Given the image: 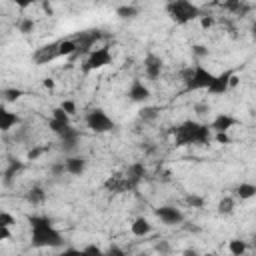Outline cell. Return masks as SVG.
I'll return each mask as SVG.
<instances>
[{
    "label": "cell",
    "mask_w": 256,
    "mask_h": 256,
    "mask_svg": "<svg viewBox=\"0 0 256 256\" xmlns=\"http://www.w3.org/2000/svg\"><path fill=\"white\" fill-rule=\"evenodd\" d=\"M30 244L34 248H60L64 244L62 234L52 226V220L44 214H30Z\"/></svg>",
    "instance_id": "cell-1"
},
{
    "label": "cell",
    "mask_w": 256,
    "mask_h": 256,
    "mask_svg": "<svg viewBox=\"0 0 256 256\" xmlns=\"http://www.w3.org/2000/svg\"><path fill=\"white\" fill-rule=\"evenodd\" d=\"M172 136H174L176 146H192V144L204 146L212 140V130L208 128V124L186 120V122L172 128Z\"/></svg>",
    "instance_id": "cell-2"
},
{
    "label": "cell",
    "mask_w": 256,
    "mask_h": 256,
    "mask_svg": "<svg viewBox=\"0 0 256 256\" xmlns=\"http://www.w3.org/2000/svg\"><path fill=\"white\" fill-rule=\"evenodd\" d=\"M180 80L188 92L206 90L214 80V72H210L202 64H194V66H186L180 70Z\"/></svg>",
    "instance_id": "cell-3"
},
{
    "label": "cell",
    "mask_w": 256,
    "mask_h": 256,
    "mask_svg": "<svg viewBox=\"0 0 256 256\" xmlns=\"http://www.w3.org/2000/svg\"><path fill=\"white\" fill-rule=\"evenodd\" d=\"M166 12L176 24H188V22H192V20L202 16L200 8L196 4H192V2H188V0H172V2H168L166 4Z\"/></svg>",
    "instance_id": "cell-4"
},
{
    "label": "cell",
    "mask_w": 256,
    "mask_h": 256,
    "mask_svg": "<svg viewBox=\"0 0 256 256\" xmlns=\"http://www.w3.org/2000/svg\"><path fill=\"white\" fill-rule=\"evenodd\" d=\"M84 122H86V126H88L92 132H96V134L112 132V130L116 128V122H114L102 108H92V110L86 114Z\"/></svg>",
    "instance_id": "cell-5"
},
{
    "label": "cell",
    "mask_w": 256,
    "mask_h": 256,
    "mask_svg": "<svg viewBox=\"0 0 256 256\" xmlns=\"http://www.w3.org/2000/svg\"><path fill=\"white\" fill-rule=\"evenodd\" d=\"M108 64H112V52H110V48H108V46L94 48V50L88 54L86 62H84V74L94 72V70H100V68H104V66H108Z\"/></svg>",
    "instance_id": "cell-6"
},
{
    "label": "cell",
    "mask_w": 256,
    "mask_h": 256,
    "mask_svg": "<svg viewBox=\"0 0 256 256\" xmlns=\"http://www.w3.org/2000/svg\"><path fill=\"white\" fill-rule=\"evenodd\" d=\"M102 38V32L100 30H84V32H78L72 40L76 44V54H90L92 52V46Z\"/></svg>",
    "instance_id": "cell-7"
},
{
    "label": "cell",
    "mask_w": 256,
    "mask_h": 256,
    "mask_svg": "<svg viewBox=\"0 0 256 256\" xmlns=\"http://www.w3.org/2000/svg\"><path fill=\"white\" fill-rule=\"evenodd\" d=\"M154 214H156V216L160 218V222L166 224V226H176V224H182V222H184V214H182V210L176 208V206H160V208L154 210Z\"/></svg>",
    "instance_id": "cell-8"
},
{
    "label": "cell",
    "mask_w": 256,
    "mask_h": 256,
    "mask_svg": "<svg viewBox=\"0 0 256 256\" xmlns=\"http://www.w3.org/2000/svg\"><path fill=\"white\" fill-rule=\"evenodd\" d=\"M58 46H60V40H58V42H50V44H44V46L36 48V52L32 54L34 62H36L38 66H42V64H48V62H52V60L60 58V54H58Z\"/></svg>",
    "instance_id": "cell-9"
},
{
    "label": "cell",
    "mask_w": 256,
    "mask_h": 256,
    "mask_svg": "<svg viewBox=\"0 0 256 256\" xmlns=\"http://www.w3.org/2000/svg\"><path fill=\"white\" fill-rule=\"evenodd\" d=\"M232 76H234V70H224V72H220V74H214V80H212V84L206 88L210 94H214V96H218V94H226L228 90H230V80H232Z\"/></svg>",
    "instance_id": "cell-10"
},
{
    "label": "cell",
    "mask_w": 256,
    "mask_h": 256,
    "mask_svg": "<svg viewBox=\"0 0 256 256\" xmlns=\"http://www.w3.org/2000/svg\"><path fill=\"white\" fill-rule=\"evenodd\" d=\"M124 178H126L130 190H136V188L140 186V182L146 178V166H144V162H134V164H130L128 170H126V174H124Z\"/></svg>",
    "instance_id": "cell-11"
},
{
    "label": "cell",
    "mask_w": 256,
    "mask_h": 256,
    "mask_svg": "<svg viewBox=\"0 0 256 256\" xmlns=\"http://www.w3.org/2000/svg\"><path fill=\"white\" fill-rule=\"evenodd\" d=\"M86 166H88V160L86 156H78V154H72L68 158H64V170L72 176H82L86 172Z\"/></svg>",
    "instance_id": "cell-12"
},
{
    "label": "cell",
    "mask_w": 256,
    "mask_h": 256,
    "mask_svg": "<svg viewBox=\"0 0 256 256\" xmlns=\"http://www.w3.org/2000/svg\"><path fill=\"white\" fill-rule=\"evenodd\" d=\"M128 98L132 102H146L150 98V88L140 80V78H134L130 88H128Z\"/></svg>",
    "instance_id": "cell-13"
},
{
    "label": "cell",
    "mask_w": 256,
    "mask_h": 256,
    "mask_svg": "<svg viewBox=\"0 0 256 256\" xmlns=\"http://www.w3.org/2000/svg\"><path fill=\"white\" fill-rule=\"evenodd\" d=\"M236 124H240V120L238 118H234V116H230V114H218V116H214V120L210 122V130L212 132H228L230 128H234Z\"/></svg>",
    "instance_id": "cell-14"
},
{
    "label": "cell",
    "mask_w": 256,
    "mask_h": 256,
    "mask_svg": "<svg viewBox=\"0 0 256 256\" xmlns=\"http://www.w3.org/2000/svg\"><path fill=\"white\" fill-rule=\"evenodd\" d=\"M144 72H146V76L150 80H158L160 74H162V58L152 54V52L146 54V58H144Z\"/></svg>",
    "instance_id": "cell-15"
},
{
    "label": "cell",
    "mask_w": 256,
    "mask_h": 256,
    "mask_svg": "<svg viewBox=\"0 0 256 256\" xmlns=\"http://www.w3.org/2000/svg\"><path fill=\"white\" fill-rule=\"evenodd\" d=\"M78 140H80V132H78L74 126H70V128L60 136V146H62L64 152H74V150L78 148Z\"/></svg>",
    "instance_id": "cell-16"
},
{
    "label": "cell",
    "mask_w": 256,
    "mask_h": 256,
    "mask_svg": "<svg viewBox=\"0 0 256 256\" xmlns=\"http://www.w3.org/2000/svg\"><path fill=\"white\" fill-rule=\"evenodd\" d=\"M104 188L108 192H114V194H120V192H128L130 190L124 174H112V176H108L106 182H104Z\"/></svg>",
    "instance_id": "cell-17"
},
{
    "label": "cell",
    "mask_w": 256,
    "mask_h": 256,
    "mask_svg": "<svg viewBox=\"0 0 256 256\" xmlns=\"http://www.w3.org/2000/svg\"><path fill=\"white\" fill-rule=\"evenodd\" d=\"M24 170V162L18 158H8V166L4 170V186H12L14 178Z\"/></svg>",
    "instance_id": "cell-18"
},
{
    "label": "cell",
    "mask_w": 256,
    "mask_h": 256,
    "mask_svg": "<svg viewBox=\"0 0 256 256\" xmlns=\"http://www.w3.org/2000/svg\"><path fill=\"white\" fill-rule=\"evenodd\" d=\"M20 124V116L10 112L6 106H0V132H8Z\"/></svg>",
    "instance_id": "cell-19"
},
{
    "label": "cell",
    "mask_w": 256,
    "mask_h": 256,
    "mask_svg": "<svg viewBox=\"0 0 256 256\" xmlns=\"http://www.w3.org/2000/svg\"><path fill=\"white\" fill-rule=\"evenodd\" d=\"M130 228H132V234H134V236H148V234L152 232V224H150V220L144 218V216L134 218V222H132Z\"/></svg>",
    "instance_id": "cell-20"
},
{
    "label": "cell",
    "mask_w": 256,
    "mask_h": 256,
    "mask_svg": "<svg viewBox=\"0 0 256 256\" xmlns=\"http://www.w3.org/2000/svg\"><path fill=\"white\" fill-rule=\"evenodd\" d=\"M234 194H236V198H240V200H250V198L256 196V186H254L252 182H242L240 186L234 188Z\"/></svg>",
    "instance_id": "cell-21"
},
{
    "label": "cell",
    "mask_w": 256,
    "mask_h": 256,
    "mask_svg": "<svg viewBox=\"0 0 256 256\" xmlns=\"http://www.w3.org/2000/svg\"><path fill=\"white\" fill-rule=\"evenodd\" d=\"M234 208H236V202H234L232 196H224V198L218 202V214H220V216H230V214L234 212Z\"/></svg>",
    "instance_id": "cell-22"
},
{
    "label": "cell",
    "mask_w": 256,
    "mask_h": 256,
    "mask_svg": "<svg viewBox=\"0 0 256 256\" xmlns=\"http://www.w3.org/2000/svg\"><path fill=\"white\" fill-rule=\"evenodd\" d=\"M116 14H118L122 20L136 18V16H138V6H134V4H124V6H118V8H116Z\"/></svg>",
    "instance_id": "cell-23"
},
{
    "label": "cell",
    "mask_w": 256,
    "mask_h": 256,
    "mask_svg": "<svg viewBox=\"0 0 256 256\" xmlns=\"http://www.w3.org/2000/svg\"><path fill=\"white\" fill-rule=\"evenodd\" d=\"M158 114H160V108L158 106H144V108H140L138 118L144 120V122H152V120L158 118Z\"/></svg>",
    "instance_id": "cell-24"
},
{
    "label": "cell",
    "mask_w": 256,
    "mask_h": 256,
    "mask_svg": "<svg viewBox=\"0 0 256 256\" xmlns=\"http://www.w3.org/2000/svg\"><path fill=\"white\" fill-rule=\"evenodd\" d=\"M44 198H46V192H44V188H40V186L30 188L28 194H26V200H28L30 204H42Z\"/></svg>",
    "instance_id": "cell-25"
},
{
    "label": "cell",
    "mask_w": 256,
    "mask_h": 256,
    "mask_svg": "<svg viewBox=\"0 0 256 256\" xmlns=\"http://www.w3.org/2000/svg\"><path fill=\"white\" fill-rule=\"evenodd\" d=\"M246 242L244 240H240V238H232L230 242H228V250H230V254L232 256H244V252H246Z\"/></svg>",
    "instance_id": "cell-26"
},
{
    "label": "cell",
    "mask_w": 256,
    "mask_h": 256,
    "mask_svg": "<svg viewBox=\"0 0 256 256\" xmlns=\"http://www.w3.org/2000/svg\"><path fill=\"white\" fill-rule=\"evenodd\" d=\"M58 54H60V56H74V54H76V44H74V40H72V38L60 40Z\"/></svg>",
    "instance_id": "cell-27"
},
{
    "label": "cell",
    "mask_w": 256,
    "mask_h": 256,
    "mask_svg": "<svg viewBox=\"0 0 256 256\" xmlns=\"http://www.w3.org/2000/svg\"><path fill=\"white\" fill-rule=\"evenodd\" d=\"M22 94H24V92H22L20 88H4V90L0 92V96H2L4 102H16Z\"/></svg>",
    "instance_id": "cell-28"
},
{
    "label": "cell",
    "mask_w": 256,
    "mask_h": 256,
    "mask_svg": "<svg viewBox=\"0 0 256 256\" xmlns=\"http://www.w3.org/2000/svg\"><path fill=\"white\" fill-rule=\"evenodd\" d=\"M34 28H36V22L32 18H20L18 20V30L22 34H30V32H34Z\"/></svg>",
    "instance_id": "cell-29"
},
{
    "label": "cell",
    "mask_w": 256,
    "mask_h": 256,
    "mask_svg": "<svg viewBox=\"0 0 256 256\" xmlns=\"http://www.w3.org/2000/svg\"><path fill=\"white\" fill-rule=\"evenodd\" d=\"M70 126H72V124H64V122H58V120H52V118L48 120V128H50L54 134H58V136H62Z\"/></svg>",
    "instance_id": "cell-30"
},
{
    "label": "cell",
    "mask_w": 256,
    "mask_h": 256,
    "mask_svg": "<svg viewBox=\"0 0 256 256\" xmlns=\"http://www.w3.org/2000/svg\"><path fill=\"white\" fill-rule=\"evenodd\" d=\"M184 200H186V204L192 206V208H204V204H206L204 196H198V194H188Z\"/></svg>",
    "instance_id": "cell-31"
},
{
    "label": "cell",
    "mask_w": 256,
    "mask_h": 256,
    "mask_svg": "<svg viewBox=\"0 0 256 256\" xmlns=\"http://www.w3.org/2000/svg\"><path fill=\"white\" fill-rule=\"evenodd\" d=\"M52 120H58V122H64V124H70V116L60 108V106H56L54 110H52Z\"/></svg>",
    "instance_id": "cell-32"
},
{
    "label": "cell",
    "mask_w": 256,
    "mask_h": 256,
    "mask_svg": "<svg viewBox=\"0 0 256 256\" xmlns=\"http://www.w3.org/2000/svg\"><path fill=\"white\" fill-rule=\"evenodd\" d=\"M16 224V218L10 212H0V228H10Z\"/></svg>",
    "instance_id": "cell-33"
},
{
    "label": "cell",
    "mask_w": 256,
    "mask_h": 256,
    "mask_svg": "<svg viewBox=\"0 0 256 256\" xmlns=\"http://www.w3.org/2000/svg\"><path fill=\"white\" fill-rule=\"evenodd\" d=\"M154 250L160 252V256L170 254V244H168V240H160V242H156V244H154Z\"/></svg>",
    "instance_id": "cell-34"
},
{
    "label": "cell",
    "mask_w": 256,
    "mask_h": 256,
    "mask_svg": "<svg viewBox=\"0 0 256 256\" xmlns=\"http://www.w3.org/2000/svg\"><path fill=\"white\" fill-rule=\"evenodd\" d=\"M60 108L68 114V116H72V114H76V102L74 100H64L62 104H60Z\"/></svg>",
    "instance_id": "cell-35"
},
{
    "label": "cell",
    "mask_w": 256,
    "mask_h": 256,
    "mask_svg": "<svg viewBox=\"0 0 256 256\" xmlns=\"http://www.w3.org/2000/svg\"><path fill=\"white\" fill-rule=\"evenodd\" d=\"M82 250H84V254H86V256H106V254H104L98 246H94V244H88V246H86V248H82Z\"/></svg>",
    "instance_id": "cell-36"
},
{
    "label": "cell",
    "mask_w": 256,
    "mask_h": 256,
    "mask_svg": "<svg viewBox=\"0 0 256 256\" xmlns=\"http://www.w3.org/2000/svg\"><path fill=\"white\" fill-rule=\"evenodd\" d=\"M104 254H106V256H126V252H124L120 246H116V244H110Z\"/></svg>",
    "instance_id": "cell-37"
},
{
    "label": "cell",
    "mask_w": 256,
    "mask_h": 256,
    "mask_svg": "<svg viewBox=\"0 0 256 256\" xmlns=\"http://www.w3.org/2000/svg\"><path fill=\"white\" fill-rule=\"evenodd\" d=\"M50 172L54 174V176H62L66 170H64V160L62 162H54L52 166H50Z\"/></svg>",
    "instance_id": "cell-38"
},
{
    "label": "cell",
    "mask_w": 256,
    "mask_h": 256,
    "mask_svg": "<svg viewBox=\"0 0 256 256\" xmlns=\"http://www.w3.org/2000/svg\"><path fill=\"white\" fill-rule=\"evenodd\" d=\"M192 52H194L198 58H204V56H208V48H206L204 44H196V46H192Z\"/></svg>",
    "instance_id": "cell-39"
},
{
    "label": "cell",
    "mask_w": 256,
    "mask_h": 256,
    "mask_svg": "<svg viewBox=\"0 0 256 256\" xmlns=\"http://www.w3.org/2000/svg\"><path fill=\"white\" fill-rule=\"evenodd\" d=\"M194 112L200 114V116H204V114L210 112V106H208L206 102H198V104H194Z\"/></svg>",
    "instance_id": "cell-40"
},
{
    "label": "cell",
    "mask_w": 256,
    "mask_h": 256,
    "mask_svg": "<svg viewBox=\"0 0 256 256\" xmlns=\"http://www.w3.org/2000/svg\"><path fill=\"white\" fill-rule=\"evenodd\" d=\"M214 138H216L218 144H230V142H232V138L228 136V132H216Z\"/></svg>",
    "instance_id": "cell-41"
},
{
    "label": "cell",
    "mask_w": 256,
    "mask_h": 256,
    "mask_svg": "<svg viewBox=\"0 0 256 256\" xmlns=\"http://www.w3.org/2000/svg\"><path fill=\"white\" fill-rule=\"evenodd\" d=\"M200 26H202L204 30L212 28V26H214V18H212V16H200Z\"/></svg>",
    "instance_id": "cell-42"
},
{
    "label": "cell",
    "mask_w": 256,
    "mask_h": 256,
    "mask_svg": "<svg viewBox=\"0 0 256 256\" xmlns=\"http://www.w3.org/2000/svg\"><path fill=\"white\" fill-rule=\"evenodd\" d=\"M60 256H86V254H84V250H78V248H66V250H62Z\"/></svg>",
    "instance_id": "cell-43"
},
{
    "label": "cell",
    "mask_w": 256,
    "mask_h": 256,
    "mask_svg": "<svg viewBox=\"0 0 256 256\" xmlns=\"http://www.w3.org/2000/svg\"><path fill=\"white\" fill-rule=\"evenodd\" d=\"M46 150H48L46 146H42V148H34V150H30V152H28V160H36V158H38V156H40L42 152H46Z\"/></svg>",
    "instance_id": "cell-44"
},
{
    "label": "cell",
    "mask_w": 256,
    "mask_h": 256,
    "mask_svg": "<svg viewBox=\"0 0 256 256\" xmlns=\"http://www.w3.org/2000/svg\"><path fill=\"white\" fill-rule=\"evenodd\" d=\"M10 238H12L10 228H0V242H6V240H10Z\"/></svg>",
    "instance_id": "cell-45"
},
{
    "label": "cell",
    "mask_w": 256,
    "mask_h": 256,
    "mask_svg": "<svg viewBox=\"0 0 256 256\" xmlns=\"http://www.w3.org/2000/svg\"><path fill=\"white\" fill-rule=\"evenodd\" d=\"M182 256H200V252H198L196 248H186V250L182 252Z\"/></svg>",
    "instance_id": "cell-46"
},
{
    "label": "cell",
    "mask_w": 256,
    "mask_h": 256,
    "mask_svg": "<svg viewBox=\"0 0 256 256\" xmlns=\"http://www.w3.org/2000/svg\"><path fill=\"white\" fill-rule=\"evenodd\" d=\"M44 86H46V88H54V80H52V78H46V80H44Z\"/></svg>",
    "instance_id": "cell-47"
},
{
    "label": "cell",
    "mask_w": 256,
    "mask_h": 256,
    "mask_svg": "<svg viewBox=\"0 0 256 256\" xmlns=\"http://www.w3.org/2000/svg\"><path fill=\"white\" fill-rule=\"evenodd\" d=\"M42 8H44V10L48 12V14H52V6H50L48 2H44V4H42Z\"/></svg>",
    "instance_id": "cell-48"
}]
</instances>
